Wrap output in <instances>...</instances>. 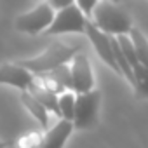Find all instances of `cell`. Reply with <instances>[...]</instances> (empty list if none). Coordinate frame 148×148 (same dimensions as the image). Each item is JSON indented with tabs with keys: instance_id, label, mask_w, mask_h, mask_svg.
I'll return each mask as SVG.
<instances>
[{
	"instance_id": "cell-1",
	"label": "cell",
	"mask_w": 148,
	"mask_h": 148,
	"mask_svg": "<svg viewBox=\"0 0 148 148\" xmlns=\"http://www.w3.org/2000/svg\"><path fill=\"white\" fill-rule=\"evenodd\" d=\"M89 19L101 32L112 37L129 35V32L132 30V19L129 12L112 0H99Z\"/></svg>"
},
{
	"instance_id": "cell-2",
	"label": "cell",
	"mask_w": 148,
	"mask_h": 148,
	"mask_svg": "<svg viewBox=\"0 0 148 148\" xmlns=\"http://www.w3.org/2000/svg\"><path fill=\"white\" fill-rule=\"evenodd\" d=\"M77 52H80V45H66L63 42H54L38 56L28 58V59H19L18 63L23 64L25 68H28L33 75H42V73H47L61 64L71 63L73 56Z\"/></svg>"
},
{
	"instance_id": "cell-3",
	"label": "cell",
	"mask_w": 148,
	"mask_h": 148,
	"mask_svg": "<svg viewBox=\"0 0 148 148\" xmlns=\"http://www.w3.org/2000/svg\"><path fill=\"white\" fill-rule=\"evenodd\" d=\"M87 19L89 18L84 14V11L77 4H71L68 7L56 11L54 21L44 33L45 35H63V33H84L86 35Z\"/></svg>"
},
{
	"instance_id": "cell-4",
	"label": "cell",
	"mask_w": 148,
	"mask_h": 148,
	"mask_svg": "<svg viewBox=\"0 0 148 148\" xmlns=\"http://www.w3.org/2000/svg\"><path fill=\"white\" fill-rule=\"evenodd\" d=\"M101 105V92L92 89L89 92L77 94L75 113H73V125L75 129H91L98 124V113Z\"/></svg>"
},
{
	"instance_id": "cell-5",
	"label": "cell",
	"mask_w": 148,
	"mask_h": 148,
	"mask_svg": "<svg viewBox=\"0 0 148 148\" xmlns=\"http://www.w3.org/2000/svg\"><path fill=\"white\" fill-rule=\"evenodd\" d=\"M54 16H56V9L49 2H44V4H38L37 7H33L32 11L18 16L16 28L23 33L37 35L40 32H45L51 26V23L54 21Z\"/></svg>"
},
{
	"instance_id": "cell-6",
	"label": "cell",
	"mask_w": 148,
	"mask_h": 148,
	"mask_svg": "<svg viewBox=\"0 0 148 148\" xmlns=\"http://www.w3.org/2000/svg\"><path fill=\"white\" fill-rule=\"evenodd\" d=\"M86 35L87 38L91 40L96 54L99 56V59L103 63H106L117 75H120V68L117 64V59H115V54H113V37L101 32L91 19H87V25H86Z\"/></svg>"
},
{
	"instance_id": "cell-7",
	"label": "cell",
	"mask_w": 148,
	"mask_h": 148,
	"mask_svg": "<svg viewBox=\"0 0 148 148\" xmlns=\"http://www.w3.org/2000/svg\"><path fill=\"white\" fill-rule=\"evenodd\" d=\"M70 70H71L73 91L77 94L89 92V91L94 89V73H92V66H91V61H89L87 54L77 52L71 59Z\"/></svg>"
},
{
	"instance_id": "cell-8",
	"label": "cell",
	"mask_w": 148,
	"mask_h": 148,
	"mask_svg": "<svg viewBox=\"0 0 148 148\" xmlns=\"http://www.w3.org/2000/svg\"><path fill=\"white\" fill-rule=\"evenodd\" d=\"M33 80H35V75L19 63L0 64V84L12 86L19 91H28Z\"/></svg>"
},
{
	"instance_id": "cell-9",
	"label": "cell",
	"mask_w": 148,
	"mask_h": 148,
	"mask_svg": "<svg viewBox=\"0 0 148 148\" xmlns=\"http://www.w3.org/2000/svg\"><path fill=\"white\" fill-rule=\"evenodd\" d=\"M73 129H75V125H73L71 120L59 119L51 129L45 131L38 148H64V143L73 132Z\"/></svg>"
},
{
	"instance_id": "cell-10",
	"label": "cell",
	"mask_w": 148,
	"mask_h": 148,
	"mask_svg": "<svg viewBox=\"0 0 148 148\" xmlns=\"http://www.w3.org/2000/svg\"><path fill=\"white\" fill-rule=\"evenodd\" d=\"M37 77H40V80L56 94H61L64 91H73L71 70L68 64H61V66H58L47 73H42V75H37Z\"/></svg>"
},
{
	"instance_id": "cell-11",
	"label": "cell",
	"mask_w": 148,
	"mask_h": 148,
	"mask_svg": "<svg viewBox=\"0 0 148 148\" xmlns=\"http://www.w3.org/2000/svg\"><path fill=\"white\" fill-rule=\"evenodd\" d=\"M28 91H30L49 112H52V113H56V115L59 117V103H58V96H59V94H56L54 91H51V89L40 80V77L35 75V80H33V84L30 86Z\"/></svg>"
},
{
	"instance_id": "cell-12",
	"label": "cell",
	"mask_w": 148,
	"mask_h": 148,
	"mask_svg": "<svg viewBox=\"0 0 148 148\" xmlns=\"http://www.w3.org/2000/svg\"><path fill=\"white\" fill-rule=\"evenodd\" d=\"M21 103H23V106L38 120V124L42 125V129H49V110L30 92V91H21Z\"/></svg>"
},
{
	"instance_id": "cell-13",
	"label": "cell",
	"mask_w": 148,
	"mask_h": 148,
	"mask_svg": "<svg viewBox=\"0 0 148 148\" xmlns=\"http://www.w3.org/2000/svg\"><path fill=\"white\" fill-rule=\"evenodd\" d=\"M59 103V119H66L73 122V113H75V103H77V92L75 91H64L58 96Z\"/></svg>"
},
{
	"instance_id": "cell-14",
	"label": "cell",
	"mask_w": 148,
	"mask_h": 148,
	"mask_svg": "<svg viewBox=\"0 0 148 148\" xmlns=\"http://www.w3.org/2000/svg\"><path fill=\"white\" fill-rule=\"evenodd\" d=\"M129 37L134 44V49H136V54H138V59L143 66L148 68V38L145 37V33L138 28L132 26V30L129 32Z\"/></svg>"
},
{
	"instance_id": "cell-15",
	"label": "cell",
	"mask_w": 148,
	"mask_h": 148,
	"mask_svg": "<svg viewBox=\"0 0 148 148\" xmlns=\"http://www.w3.org/2000/svg\"><path fill=\"white\" fill-rule=\"evenodd\" d=\"M134 91L138 96L148 98V68L143 64L134 68Z\"/></svg>"
},
{
	"instance_id": "cell-16",
	"label": "cell",
	"mask_w": 148,
	"mask_h": 148,
	"mask_svg": "<svg viewBox=\"0 0 148 148\" xmlns=\"http://www.w3.org/2000/svg\"><path fill=\"white\" fill-rule=\"evenodd\" d=\"M40 141H42V136L40 134L30 132V134H26V136H23L19 139V148H38Z\"/></svg>"
},
{
	"instance_id": "cell-17",
	"label": "cell",
	"mask_w": 148,
	"mask_h": 148,
	"mask_svg": "<svg viewBox=\"0 0 148 148\" xmlns=\"http://www.w3.org/2000/svg\"><path fill=\"white\" fill-rule=\"evenodd\" d=\"M98 2H99V0H75V4L84 11V14L87 18H91V14H92V11H94Z\"/></svg>"
},
{
	"instance_id": "cell-18",
	"label": "cell",
	"mask_w": 148,
	"mask_h": 148,
	"mask_svg": "<svg viewBox=\"0 0 148 148\" xmlns=\"http://www.w3.org/2000/svg\"><path fill=\"white\" fill-rule=\"evenodd\" d=\"M49 4L58 11V9H63V7H68L71 4H75V0H49Z\"/></svg>"
},
{
	"instance_id": "cell-19",
	"label": "cell",
	"mask_w": 148,
	"mask_h": 148,
	"mask_svg": "<svg viewBox=\"0 0 148 148\" xmlns=\"http://www.w3.org/2000/svg\"><path fill=\"white\" fill-rule=\"evenodd\" d=\"M7 146H9L7 141H0V148H7Z\"/></svg>"
},
{
	"instance_id": "cell-20",
	"label": "cell",
	"mask_w": 148,
	"mask_h": 148,
	"mask_svg": "<svg viewBox=\"0 0 148 148\" xmlns=\"http://www.w3.org/2000/svg\"><path fill=\"white\" fill-rule=\"evenodd\" d=\"M112 2H117V4H119V2H120V0H112Z\"/></svg>"
}]
</instances>
